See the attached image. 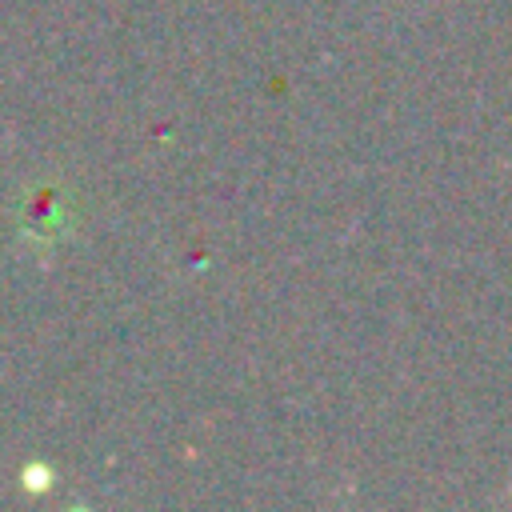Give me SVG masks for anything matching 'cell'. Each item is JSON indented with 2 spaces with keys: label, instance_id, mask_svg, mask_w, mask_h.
<instances>
[{
  "label": "cell",
  "instance_id": "cell-1",
  "mask_svg": "<svg viewBox=\"0 0 512 512\" xmlns=\"http://www.w3.org/2000/svg\"><path fill=\"white\" fill-rule=\"evenodd\" d=\"M72 228H76V200H72V192L64 184L40 180L36 188L24 192L20 212H16V236H20V244H28L36 252H48L60 240H68Z\"/></svg>",
  "mask_w": 512,
  "mask_h": 512
}]
</instances>
